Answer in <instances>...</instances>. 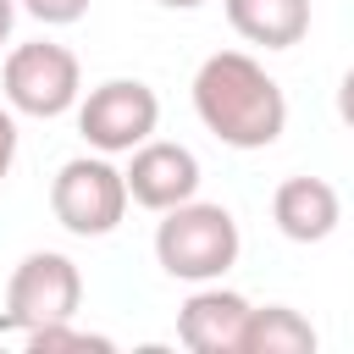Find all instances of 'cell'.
<instances>
[{"label": "cell", "mask_w": 354, "mask_h": 354, "mask_svg": "<svg viewBox=\"0 0 354 354\" xmlns=\"http://www.w3.org/2000/svg\"><path fill=\"white\" fill-rule=\"evenodd\" d=\"M227 22L266 50H293L310 33V0H227Z\"/></svg>", "instance_id": "cell-10"}, {"label": "cell", "mask_w": 354, "mask_h": 354, "mask_svg": "<svg viewBox=\"0 0 354 354\" xmlns=\"http://www.w3.org/2000/svg\"><path fill=\"white\" fill-rule=\"evenodd\" d=\"M127 199L144 210H171L199 194V155L171 138H144L127 160Z\"/></svg>", "instance_id": "cell-7"}, {"label": "cell", "mask_w": 354, "mask_h": 354, "mask_svg": "<svg viewBox=\"0 0 354 354\" xmlns=\"http://www.w3.org/2000/svg\"><path fill=\"white\" fill-rule=\"evenodd\" d=\"M249 299L232 288H199L183 299L177 310V337L194 354H238L243 348V321H249Z\"/></svg>", "instance_id": "cell-8"}, {"label": "cell", "mask_w": 354, "mask_h": 354, "mask_svg": "<svg viewBox=\"0 0 354 354\" xmlns=\"http://www.w3.org/2000/svg\"><path fill=\"white\" fill-rule=\"evenodd\" d=\"M11 160H17V116L0 111V183L11 177Z\"/></svg>", "instance_id": "cell-14"}, {"label": "cell", "mask_w": 354, "mask_h": 354, "mask_svg": "<svg viewBox=\"0 0 354 354\" xmlns=\"http://www.w3.org/2000/svg\"><path fill=\"white\" fill-rule=\"evenodd\" d=\"M238 354H315V326L293 304H266L249 310L243 321V348Z\"/></svg>", "instance_id": "cell-11"}, {"label": "cell", "mask_w": 354, "mask_h": 354, "mask_svg": "<svg viewBox=\"0 0 354 354\" xmlns=\"http://www.w3.org/2000/svg\"><path fill=\"white\" fill-rule=\"evenodd\" d=\"M194 111L227 149H266L288 127L282 83L243 50H216L194 72Z\"/></svg>", "instance_id": "cell-1"}, {"label": "cell", "mask_w": 354, "mask_h": 354, "mask_svg": "<svg viewBox=\"0 0 354 354\" xmlns=\"http://www.w3.org/2000/svg\"><path fill=\"white\" fill-rule=\"evenodd\" d=\"M77 304H83V271L55 249H33L6 282L0 332H39L50 321H72Z\"/></svg>", "instance_id": "cell-4"}, {"label": "cell", "mask_w": 354, "mask_h": 354, "mask_svg": "<svg viewBox=\"0 0 354 354\" xmlns=\"http://www.w3.org/2000/svg\"><path fill=\"white\" fill-rule=\"evenodd\" d=\"M6 105L22 111V116H61L77 105L83 94V66L66 44H50V39H33V44H17L6 55Z\"/></svg>", "instance_id": "cell-5"}, {"label": "cell", "mask_w": 354, "mask_h": 354, "mask_svg": "<svg viewBox=\"0 0 354 354\" xmlns=\"http://www.w3.org/2000/svg\"><path fill=\"white\" fill-rule=\"evenodd\" d=\"M337 116H343V127L354 133V66H348L343 83H337Z\"/></svg>", "instance_id": "cell-15"}, {"label": "cell", "mask_w": 354, "mask_h": 354, "mask_svg": "<svg viewBox=\"0 0 354 354\" xmlns=\"http://www.w3.org/2000/svg\"><path fill=\"white\" fill-rule=\"evenodd\" d=\"M160 122V100L138 77H105L77 100V133L100 155H133Z\"/></svg>", "instance_id": "cell-6"}, {"label": "cell", "mask_w": 354, "mask_h": 354, "mask_svg": "<svg viewBox=\"0 0 354 354\" xmlns=\"http://www.w3.org/2000/svg\"><path fill=\"white\" fill-rule=\"evenodd\" d=\"M22 343H28V354H55V348H111V337H100V332H77L72 321H50V326H39V332H22Z\"/></svg>", "instance_id": "cell-12"}, {"label": "cell", "mask_w": 354, "mask_h": 354, "mask_svg": "<svg viewBox=\"0 0 354 354\" xmlns=\"http://www.w3.org/2000/svg\"><path fill=\"white\" fill-rule=\"evenodd\" d=\"M238 221L227 205H205V199H183L171 210H160L155 227V260L166 277L177 282H216L238 266Z\"/></svg>", "instance_id": "cell-2"}, {"label": "cell", "mask_w": 354, "mask_h": 354, "mask_svg": "<svg viewBox=\"0 0 354 354\" xmlns=\"http://www.w3.org/2000/svg\"><path fill=\"white\" fill-rule=\"evenodd\" d=\"M28 17H39L44 28H66V22H77L83 11H88V0H17Z\"/></svg>", "instance_id": "cell-13"}, {"label": "cell", "mask_w": 354, "mask_h": 354, "mask_svg": "<svg viewBox=\"0 0 354 354\" xmlns=\"http://www.w3.org/2000/svg\"><path fill=\"white\" fill-rule=\"evenodd\" d=\"M271 221L293 243H321L343 221V199H337V188L326 177H288L271 194Z\"/></svg>", "instance_id": "cell-9"}, {"label": "cell", "mask_w": 354, "mask_h": 354, "mask_svg": "<svg viewBox=\"0 0 354 354\" xmlns=\"http://www.w3.org/2000/svg\"><path fill=\"white\" fill-rule=\"evenodd\" d=\"M160 6H171V11H194V6H205V0H160Z\"/></svg>", "instance_id": "cell-17"}, {"label": "cell", "mask_w": 354, "mask_h": 354, "mask_svg": "<svg viewBox=\"0 0 354 354\" xmlns=\"http://www.w3.org/2000/svg\"><path fill=\"white\" fill-rule=\"evenodd\" d=\"M50 210L72 238H105L127 216V177L105 155H77L50 183Z\"/></svg>", "instance_id": "cell-3"}, {"label": "cell", "mask_w": 354, "mask_h": 354, "mask_svg": "<svg viewBox=\"0 0 354 354\" xmlns=\"http://www.w3.org/2000/svg\"><path fill=\"white\" fill-rule=\"evenodd\" d=\"M11 22H17V0H0V44L11 39Z\"/></svg>", "instance_id": "cell-16"}]
</instances>
